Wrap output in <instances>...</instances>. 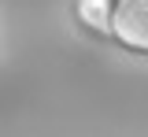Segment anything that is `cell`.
I'll use <instances>...</instances> for the list:
<instances>
[{"label": "cell", "mask_w": 148, "mask_h": 137, "mask_svg": "<svg viewBox=\"0 0 148 137\" xmlns=\"http://www.w3.org/2000/svg\"><path fill=\"white\" fill-rule=\"evenodd\" d=\"M111 8L108 0H82L78 4V19L85 22V26H92V30H100V34H111Z\"/></svg>", "instance_id": "2"}, {"label": "cell", "mask_w": 148, "mask_h": 137, "mask_svg": "<svg viewBox=\"0 0 148 137\" xmlns=\"http://www.w3.org/2000/svg\"><path fill=\"white\" fill-rule=\"evenodd\" d=\"M111 37L133 52H148V0H115Z\"/></svg>", "instance_id": "1"}]
</instances>
